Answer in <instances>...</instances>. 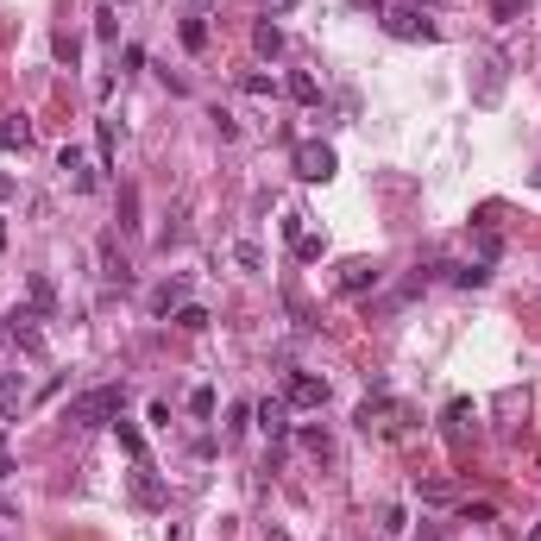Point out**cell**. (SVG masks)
<instances>
[{"instance_id":"1","label":"cell","mask_w":541,"mask_h":541,"mask_svg":"<svg viewBox=\"0 0 541 541\" xmlns=\"http://www.w3.org/2000/svg\"><path fill=\"white\" fill-rule=\"evenodd\" d=\"M120 409H127V391H120V384H95V391H82V397L63 403V422H70V428H101V422H114Z\"/></svg>"},{"instance_id":"2","label":"cell","mask_w":541,"mask_h":541,"mask_svg":"<svg viewBox=\"0 0 541 541\" xmlns=\"http://www.w3.org/2000/svg\"><path fill=\"white\" fill-rule=\"evenodd\" d=\"M384 32L403 38V44H434V38H441L434 19H422V6H391V13H384Z\"/></svg>"},{"instance_id":"3","label":"cell","mask_w":541,"mask_h":541,"mask_svg":"<svg viewBox=\"0 0 541 541\" xmlns=\"http://www.w3.org/2000/svg\"><path fill=\"white\" fill-rule=\"evenodd\" d=\"M340 170V157H334V145H321V138H308V145H296V176L302 183H327Z\"/></svg>"},{"instance_id":"4","label":"cell","mask_w":541,"mask_h":541,"mask_svg":"<svg viewBox=\"0 0 541 541\" xmlns=\"http://www.w3.org/2000/svg\"><path fill=\"white\" fill-rule=\"evenodd\" d=\"M38 321H44L38 308H13V315H6V334H13V346H19V353H32V359L44 353V327H38Z\"/></svg>"},{"instance_id":"5","label":"cell","mask_w":541,"mask_h":541,"mask_svg":"<svg viewBox=\"0 0 541 541\" xmlns=\"http://www.w3.org/2000/svg\"><path fill=\"white\" fill-rule=\"evenodd\" d=\"M283 403H289V409H321V403H327V378H315V372H289Z\"/></svg>"},{"instance_id":"6","label":"cell","mask_w":541,"mask_h":541,"mask_svg":"<svg viewBox=\"0 0 541 541\" xmlns=\"http://www.w3.org/2000/svg\"><path fill=\"white\" fill-rule=\"evenodd\" d=\"M57 170H63V183H70L76 195H89V189L101 183V176H95V164H89V157H82L76 145H63V151H57Z\"/></svg>"},{"instance_id":"7","label":"cell","mask_w":541,"mask_h":541,"mask_svg":"<svg viewBox=\"0 0 541 541\" xmlns=\"http://www.w3.org/2000/svg\"><path fill=\"white\" fill-rule=\"evenodd\" d=\"M378 283H384V270L372 265V259H346V265H340V289H346V296H365V289H378Z\"/></svg>"},{"instance_id":"8","label":"cell","mask_w":541,"mask_h":541,"mask_svg":"<svg viewBox=\"0 0 541 541\" xmlns=\"http://www.w3.org/2000/svg\"><path fill=\"white\" fill-rule=\"evenodd\" d=\"M101 283H108V289H127V283H133V265L120 259V246H114V233L101 240Z\"/></svg>"},{"instance_id":"9","label":"cell","mask_w":541,"mask_h":541,"mask_svg":"<svg viewBox=\"0 0 541 541\" xmlns=\"http://www.w3.org/2000/svg\"><path fill=\"white\" fill-rule=\"evenodd\" d=\"M183 302H189V277H170V283L151 289V315H176Z\"/></svg>"},{"instance_id":"10","label":"cell","mask_w":541,"mask_h":541,"mask_svg":"<svg viewBox=\"0 0 541 541\" xmlns=\"http://www.w3.org/2000/svg\"><path fill=\"white\" fill-rule=\"evenodd\" d=\"M252 415H259V428H265L270 441H283V434H289V403H283V397H265Z\"/></svg>"},{"instance_id":"11","label":"cell","mask_w":541,"mask_h":541,"mask_svg":"<svg viewBox=\"0 0 541 541\" xmlns=\"http://www.w3.org/2000/svg\"><path fill=\"white\" fill-rule=\"evenodd\" d=\"M133 498L145 504V510H157V504H164V485H157V472H151L145 460H133Z\"/></svg>"},{"instance_id":"12","label":"cell","mask_w":541,"mask_h":541,"mask_svg":"<svg viewBox=\"0 0 541 541\" xmlns=\"http://www.w3.org/2000/svg\"><path fill=\"white\" fill-rule=\"evenodd\" d=\"M252 51H259V57H277V51H283V25H277L270 13L252 25Z\"/></svg>"},{"instance_id":"13","label":"cell","mask_w":541,"mask_h":541,"mask_svg":"<svg viewBox=\"0 0 541 541\" xmlns=\"http://www.w3.org/2000/svg\"><path fill=\"white\" fill-rule=\"evenodd\" d=\"M25 397H32V391H25V378H19V372H6V378H0V415H19Z\"/></svg>"},{"instance_id":"14","label":"cell","mask_w":541,"mask_h":541,"mask_svg":"<svg viewBox=\"0 0 541 541\" xmlns=\"http://www.w3.org/2000/svg\"><path fill=\"white\" fill-rule=\"evenodd\" d=\"M0 145H6V151H25V145H32V120H25V114H6V120H0Z\"/></svg>"},{"instance_id":"15","label":"cell","mask_w":541,"mask_h":541,"mask_svg":"<svg viewBox=\"0 0 541 541\" xmlns=\"http://www.w3.org/2000/svg\"><path fill=\"white\" fill-rule=\"evenodd\" d=\"M498 95H504V63H485V82H479V108H498Z\"/></svg>"},{"instance_id":"16","label":"cell","mask_w":541,"mask_h":541,"mask_svg":"<svg viewBox=\"0 0 541 541\" xmlns=\"http://www.w3.org/2000/svg\"><path fill=\"white\" fill-rule=\"evenodd\" d=\"M25 289H32V308H38V315H51V308H57V289H51V277H44V270H32V277H25Z\"/></svg>"},{"instance_id":"17","label":"cell","mask_w":541,"mask_h":541,"mask_svg":"<svg viewBox=\"0 0 541 541\" xmlns=\"http://www.w3.org/2000/svg\"><path fill=\"white\" fill-rule=\"evenodd\" d=\"M114 434H120V447H127L133 460H145V441H138V428H133V422H127V409L114 415Z\"/></svg>"},{"instance_id":"18","label":"cell","mask_w":541,"mask_h":541,"mask_svg":"<svg viewBox=\"0 0 541 541\" xmlns=\"http://www.w3.org/2000/svg\"><path fill=\"white\" fill-rule=\"evenodd\" d=\"M183 44H189V51H208V19H202V13L183 19Z\"/></svg>"},{"instance_id":"19","label":"cell","mask_w":541,"mask_h":541,"mask_svg":"<svg viewBox=\"0 0 541 541\" xmlns=\"http://www.w3.org/2000/svg\"><path fill=\"white\" fill-rule=\"evenodd\" d=\"M453 283H460V289H485V283H491V265H460Z\"/></svg>"},{"instance_id":"20","label":"cell","mask_w":541,"mask_h":541,"mask_svg":"<svg viewBox=\"0 0 541 541\" xmlns=\"http://www.w3.org/2000/svg\"><path fill=\"white\" fill-rule=\"evenodd\" d=\"M289 95H296V101H321V89H315V76H308V70H296V76H289Z\"/></svg>"},{"instance_id":"21","label":"cell","mask_w":541,"mask_h":541,"mask_svg":"<svg viewBox=\"0 0 541 541\" xmlns=\"http://www.w3.org/2000/svg\"><path fill=\"white\" fill-rule=\"evenodd\" d=\"M176 327H189V334H202V327H208V308H195V302H183V308H176Z\"/></svg>"},{"instance_id":"22","label":"cell","mask_w":541,"mask_h":541,"mask_svg":"<svg viewBox=\"0 0 541 541\" xmlns=\"http://www.w3.org/2000/svg\"><path fill=\"white\" fill-rule=\"evenodd\" d=\"M447 498H453L447 479H428V485H422V504H447Z\"/></svg>"},{"instance_id":"23","label":"cell","mask_w":541,"mask_h":541,"mask_svg":"<svg viewBox=\"0 0 541 541\" xmlns=\"http://www.w3.org/2000/svg\"><path fill=\"white\" fill-rule=\"evenodd\" d=\"M302 447H308V453H321V460H327V428H302Z\"/></svg>"},{"instance_id":"24","label":"cell","mask_w":541,"mask_h":541,"mask_svg":"<svg viewBox=\"0 0 541 541\" xmlns=\"http://www.w3.org/2000/svg\"><path fill=\"white\" fill-rule=\"evenodd\" d=\"M208 120H214V133H221V138H240V120H233V114H221V108H214Z\"/></svg>"},{"instance_id":"25","label":"cell","mask_w":541,"mask_h":541,"mask_svg":"<svg viewBox=\"0 0 541 541\" xmlns=\"http://www.w3.org/2000/svg\"><path fill=\"white\" fill-rule=\"evenodd\" d=\"M523 6H529V0H491V19H517Z\"/></svg>"},{"instance_id":"26","label":"cell","mask_w":541,"mask_h":541,"mask_svg":"<svg viewBox=\"0 0 541 541\" xmlns=\"http://www.w3.org/2000/svg\"><path fill=\"white\" fill-rule=\"evenodd\" d=\"M189 409H195V415H214V391H208V384H202V391H195V397H189Z\"/></svg>"},{"instance_id":"27","label":"cell","mask_w":541,"mask_h":541,"mask_svg":"<svg viewBox=\"0 0 541 541\" xmlns=\"http://www.w3.org/2000/svg\"><path fill=\"white\" fill-rule=\"evenodd\" d=\"M0 479H13V453H6V441H0Z\"/></svg>"},{"instance_id":"28","label":"cell","mask_w":541,"mask_h":541,"mask_svg":"<svg viewBox=\"0 0 541 541\" xmlns=\"http://www.w3.org/2000/svg\"><path fill=\"white\" fill-rule=\"evenodd\" d=\"M183 6H189V13H208V6H221V0H183Z\"/></svg>"},{"instance_id":"29","label":"cell","mask_w":541,"mask_h":541,"mask_svg":"<svg viewBox=\"0 0 541 541\" xmlns=\"http://www.w3.org/2000/svg\"><path fill=\"white\" fill-rule=\"evenodd\" d=\"M265 541H289V536H283V529H277V523H265Z\"/></svg>"},{"instance_id":"30","label":"cell","mask_w":541,"mask_h":541,"mask_svg":"<svg viewBox=\"0 0 541 541\" xmlns=\"http://www.w3.org/2000/svg\"><path fill=\"white\" fill-rule=\"evenodd\" d=\"M265 6H270V13H289V6H296V0H265Z\"/></svg>"},{"instance_id":"31","label":"cell","mask_w":541,"mask_h":541,"mask_svg":"<svg viewBox=\"0 0 541 541\" xmlns=\"http://www.w3.org/2000/svg\"><path fill=\"white\" fill-rule=\"evenodd\" d=\"M6 195H13V176H0V202H6Z\"/></svg>"},{"instance_id":"32","label":"cell","mask_w":541,"mask_h":541,"mask_svg":"<svg viewBox=\"0 0 541 541\" xmlns=\"http://www.w3.org/2000/svg\"><path fill=\"white\" fill-rule=\"evenodd\" d=\"M529 541H541V523H536V529H529Z\"/></svg>"},{"instance_id":"33","label":"cell","mask_w":541,"mask_h":541,"mask_svg":"<svg viewBox=\"0 0 541 541\" xmlns=\"http://www.w3.org/2000/svg\"><path fill=\"white\" fill-rule=\"evenodd\" d=\"M415 6H434V0H415Z\"/></svg>"},{"instance_id":"34","label":"cell","mask_w":541,"mask_h":541,"mask_svg":"<svg viewBox=\"0 0 541 541\" xmlns=\"http://www.w3.org/2000/svg\"><path fill=\"white\" fill-rule=\"evenodd\" d=\"M0 353H6V334H0Z\"/></svg>"},{"instance_id":"35","label":"cell","mask_w":541,"mask_h":541,"mask_svg":"<svg viewBox=\"0 0 541 541\" xmlns=\"http://www.w3.org/2000/svg\"><path fill=\"white\" fill-rule=\"evenodd\" d=\"M114 6H127V0H114Z\"/></svg>"},{"instance_id":"36","label":"cell","mask_w":541,"mask_h":541,"mask_svg":"<svg viewBox=\"0 0 541 541\" xmlns=\"http://www.w3.org/2000/svg\"><path fill=\"white\" fill-rule=\"evenodd\" d=\"M536 183H541V170H536Z\"/></svg>"},{"instance_id":"37","label":"cell","mask_w":541,"mask_h":541,"mask_svg":"<svg viewBox=\"0 0 541 541\" xmlns=\"http://www.w3.org/2000/svg\"><path fill=\"white\" fill-rule=\"evenodd\" d=\"M0 541H6V536H0Z\"/></svg>"}]
</instances>
